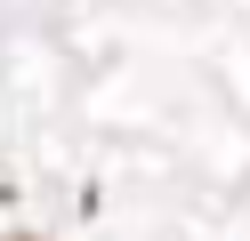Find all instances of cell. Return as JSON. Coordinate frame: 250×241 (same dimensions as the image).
Returning a JSON list of instances; mask_svg holds the SVG:
<instances>
[{"instance_id":"6da1fadb","label":"cell","mask_w":250,"mask_h":241,"mask_svg":"<svg viewBox=\"0 0 250 241\" xmlns=\"http://www.w3.org/2000/svg\"><path fill=\"white\" fill-rule=\"evenodd\" d=\"M8 241H33V233H8Z\"/></svg>"}]
</instances>
